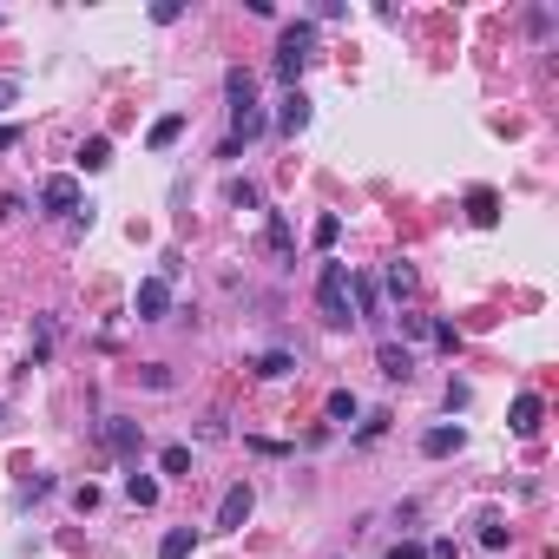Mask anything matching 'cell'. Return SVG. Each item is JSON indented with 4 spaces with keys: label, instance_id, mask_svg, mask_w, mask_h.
I'll list each match as a JSON object with an SVG mask.
<instances>
[{
    "label": "cell",
    "instance_id": "obj_36",
    "mask_svg": "<svg viewBox=\"0 0 559 559\" xmlns=\"http://www.w3.org/2000/svg\"><path fill=\"white\" fill-rule=\"evenodd\" d=\"M14 99H20V79H14V73H0V112H7Z\"/></svg>",
    "mask_w": 559,
    "mask_h": 559
},
{
    "label": "cell",
    "instance_id": "obj_31",
    "mask_svg": "<svg viewBox=\"0 0 559 559\" xmlns=\"http://www.w3.org/2000/svg\"><path fill=\"white\" fill-rule=\"evenodd\" d=\"M382 434H388V414H369V422L355 428V441H382Z\"/></svg>",
    "mask_w": 559,
    "mask_h": 559
},
{
    "label": "cell",
    "instance_id": "obj_27",
    "mask_svg": "<svg viewBox=\"0 0 559 559\" xmlns=\"http://www.w3.org/2000/svg\"><path fill=\"white\" fill-rule=\"evenodd\" d=\"M138 382H145V388H158V395H165V388H172L178 375H172V362H145V369H138Z\"/></svg>",
    "mask_w": 559,
    "mask_h": 559
},
{
    "label": "cell",
    "instance_id": "obj_9",
    "mask_svg": "<svg viewBox=\"0 0 559 559\" xmlns=\"http://www.w3.org/2000/svg\"><path fill=\"white\" fill-rule=\"evenodd\" d=\"M264 244H270V257H276V264H290V257H296V231H290V217H284V211H264Z\"/></svg>",
    "mask_w": 559,
    "mask_h": 559
},
{
    "label": "cell",
    "instance_id": "obj_14",
    "mask_svg": "<svg viewBox=\"0 0 559 559\" xmlns=\"http://www.w3.org/2000/svg\"><path fill=\"white\" fill-rule=\"evenodd\" d=\"M382 290H388V303H408V296H414V264H408V257L382 264Z\"/></svg>",
    "mask_w": 559,
    "mask_h": 559
},
{
    "label": "cell",
    "instance_id": "obj_23",
    "mask_svg": "<svg viewBox=\"0 0 559 559\" xmlns=\"http://www.w3.org/2000/svg\"><path fill=\"white\" fill-rule=\"evenodd\" d=\"M474 526H481V546H487V553H500V546H507V540H514V534H507V520H500L494 507H487L481 520H474Z\"/></svg>",
    "mask_w": 559,
    "mask_h": 559
},
{
    "label": "cell",
    "instance_id": "obj_37",
    "mask_svg": "<svg viewBox=\"0 0 559 559\" xmlns=\"http://www.w3.org/2000/svg\"><path fill=\"white\" fill-rule=\"evenodd\" d=\"M428 559H461V546L454 540H428Z\"/></svg>",
    "mask_w": 559,
    "mask_h": 559
},
{
    "label": "cell",
    "instance_id": "obj_12",
    "mask_svg": "<svg viewBox=\"0 0 559 559\" xmlns=\"http://www.w3.org/2000/svg\"><path fill=\"white\" fill-rule=\"evenodd\" d=\"M224 99H231V112L257 105V73H250V66H231V73H224Z\"/></svg>",
    "mask_w": 559,
    "mask_h": 559
},
{
    "label": "cell",
    "instance_id": "obj_15",
    "mask_svg": "<svg viewBox=\"0 0 559 559\" xmlns=\"http://www.w3.org/2000/svg\"><path fill=\"white\" fill-rule=\"evenodd\" d=\"M303 125H310V99H303V93H284V105H276V132L296 138Z\"/></svg>",
    "mask_w": 559,
    "mask_h": 559
},
{
    "label": "cell",
    "instance_id": "obj_8",
    "mask_svg": "<svg viewBox=\"0 0 559 559\" xmlns=\"http://www.w3.org/2000/svg\"><path fill=\"white\" fill-rule=\"evenodd\" d=\"M461 447H467V428H461V422H441V428L422 434V454H428V461H447V454H461Z\"/></svg>",
    "mask_w": 559,
    "mask_h": 559
},
{
    "label": "cell",
    "instance_id": "obj_29",
    "mask_svg": "<svg viewBox=\"0 0 559 559\" xmlns=\"http://www.w3.org/2000/svg\"><path fill=\"white\" fill-rule=\"evenodd\" d=\"M250 454H270V461H284V454H290V441H270V434H250Z\"/></svg>",
    "mask_w": 559,
    "mask_h": 559
},
{
    "label": "cell",
    "instance_id": "obj_21",
    "mask_svg": "<svg viewBox=\"0 0 559 559\" xmlns=\"http://www.w3.org/2000/svg\"><path fill=\"white\" fill-rule=\"evenodd\" d=\"M191 546H198V526H172L158 540V559H191Z\"/></svg>",
    "mask_w": 559,
    "mask_h": 559
},
{
    "label": "cell",
    "instance_id": "obj_25",
    "mask_svg": "<svg viewBox=\"0 0 559 559\" xmlns=\"http://www.w3.org/2000/svg\"><path fill=\"white\" fill-rule=\"evenodd\" d=\"M335 237H343V217H335V211H323V217H316V231H310V244L329 257V250H335Z\"/></svg>",
    "mask_w": 559,
    "mask_h": 559
},
{
    "label": "cell",
    "instance_id": "obj_16",
    "mask_svg": "<svg viewBox=\"0 0 559 559\" xmlns=\"http://www.w3.org/2000/svg\"><path fill=\"white\" fill-rule=\"evenodd\" d=\"M264 132H270L264 105H244V112H231V138H237V145H250V138H264Z\"/></svg>",
    "mask_w": 559,
    "mask_h": 559
},
{
    "label": "cell",
    "instance_id": "obj_35",
    "mask_svg": "<svg viewBox=\"0 0 559 559\" xmlns=\"http://www.w3.org/2000/svg\"><path fill=\"white\" fill-rule=\"evenodd\" d=\"M428 323H434V316H414V310H402V335H428Z\"/></svg>",
    "mask_w": 559,
    "mask_h": 559
},
{
    "label": "cell",
    "instance_id": "obj_22",
    "mask_svg": "<svg viewBox=\"0 0 559 559\" xmlns=\"http://www.w3.org/2000/svg\"><path fill=\"white\" fill-rule=\"evenodd\" d=\"M323 408H329V428H349V422H355V414H362V402L349 395V388H335V395H329Z\"/></svg>",
    "mask_w": 559,
    "mask_h": 559
},
{
    "label": "cell",
    "instance_id": "obj_20",
    "mask_svg": "<svg viewBox=\"0 0 559 559\" xmlns=\"http://www.w3.org/2000/svg\"><path fill=\"white\" fill-rule=\"evenodd\" d=\"M284 375H296V355L290 349H264L257 355V382H284Z\"/></svg>",
    "mask_w": 559,
    "mask_h": 559
},
{
    "label": "cell",
    "instance_id": "obj_30",
    "mask_svg": "<svg viewBox=\"0 0 559 559\" xmlns=\"http://www.w3.org/2000/svg\"><path fill=\"white\" fill-rule=\"evenodd\" d=\"M40 494H53V474H34V481H26V487H20V507H34V500H40Z\"/></svg>",
    "mask_w": 559,
    "mask_h": 559
},
{
    "label": "cell",
    "instance_id": "obj_19",
    "mask_svg": "<svg viewBox=\"0 0 559 559\" xmlns=\"http://www.w3.org/2000/svg\"><path fill=\"white\" fill-rule=\"evenodd\" d=\"M158 474H172V481H191V441L158 447Z\"/></svg>",
    "mask_w": 559,
    "mask_h": 559
},
{
    "label": "cell",
    "instance_id": "obj_2",
    "mask_svg": "<svg viewBox=\"0 0 559 559\" xmlns=\"http://www.w3.org/2000/svg\"><path fill=\"white\" fill-rule=\"evenodd\" d=\"M310 53H316V26H310V20H290L284 34H276V60H270V73L296 93V79H303V66H310Z\"/></svg>",
    "mask_w": 559,
    "mask_h": 559
},
{
    "label": "cell",
    "instance_id": "obj_6",
    "mask_svg": "<svg viewBox=\"0 0 559 559\" xmlns=\"http://www.w3.org/2000/svg\"><path fill=\"white\" fill-rule=\"evenodd\" d=\"M40 211H46V217H73V211H79V178H73V172H53V178L40 185Z\"/></svg>",
    "mask_w": 559,
    "mask_h": 559
},
{
    "label": "cell",
    "instance_id": "obj_13",
    "mask_svg": "<svg viewBox=\"0 0 559 559\" xmlns=\"http://www.w3.org/2000/svg\"><path fill=\"white\" fill-rule=\"evenodd\" d=\"M375 369H382V382H408V375H414V355H408L402 343H382V349H375Z\"/></svg>",
    "mask_w": 559,
    "mask_h": 559
},
{
    "label": "cell",
    "instance_id": "obj_28",
    "mask_svg": "<svg viewBox=\"0 0 559 559\" xmlns=\"http://www.w3.org/2000/svg\"><path fill=\"white\" fill-rule=\"evenodd\" d=\"M428 335H434V349H447V355L461 349V329H454V323H428Z\"/></svg>",
    "mask_w": 559,
    "mask_h": 559
},
{
    "label": "cell",
    "instance_id": "obj_26",
    "mask_svg": "<svg viewBox=\"0 0 559 559\" xmlns=\"http://www.w3.org/2000/svg\"><path fill=\"white\" fill-rule=\"evenodd\" d=\"M231 205L237 211H264V191L250 185V178H231Z\"/></svg>",
    "mask_w": 559,
    "mask_h": 559
},
{
    "label": "cell",
    "instance_id": "obj_7",
    "mask_svg": "<svg viewBox=\"0 0 559 559\" xmlns=\"http://www.w3.org/2000/svg\"><path fill=\"white\" fill-rule=\"evenodd\" d=\"M349 303H355V323H388V303H382V290H375V276L349 270Z\"/></svg>",
    "mask_w": 559,
    "mask_h": 559
},
{
    "label": "cell",
    "instance_id": "obj_10",
    "mask_svg": "<svg viewBox=\"0 0 559 559\" xmlns=\"http://www.w3.org/2000/svg\"><path fill=\"white\" fill-rule=\"evenodd\" d=\"M467 224H474V231H494V224H500V191L494 185H474L467 191Z\"/></svg>",
    "mask_w": 559,
    "mask_h": 559
},
{
    "label": "cell",
    "instance_id": "obj_5",
    "mask_svg": "<svg viewBox=\"0 0 559 559\" xmlns=\"http://www.w3.org/2000/svg\"><path fill=\"white\" fill-rule=\"evenodd\" d=\"M99 441H105L119 461H138V447H145V428L125 422V414H105V422H99Z\"/></svg>",
    "mask_w": 559,
    "mask_h": 559
},
{
    "label": "cell",
    "instance_id": "obj_11",
    "mask_svg": "<svg viewBox=\"0 0 559 559\" xmlns=\"http://www.w3.org/2000/svg\"><path fill=\"white\" fill-rule=\"evenodd\" d=\"M540 422H546V402H540V395H514V414H507V428H514L520 441H534V434H540Z\"/></svg>",
    "mask_w": 559,
    "mask_h": 559
},
{
    "label": "cell",
    "instance_id": "obj_24",
    "mask_svg": "<svg viewBox=\"0 0 559 559\" xmlns=\"http://www.w3.org/2000/svg\"><path fill=\"white\" fill-rule=\"evenodd\" d=\"M112 165V138H86V145H79V172H105Z\"/></svg>",
    "mask_w": 559,
    "mask_h": 559
},
{
    "label": "cell",
    "instance_id": "obj_18",
    "mask_svg": "<svg viewBox=\"0 0 559 559\" xmlns=\"http://www.w3.org/2000/svg\"><path fill=\"white\" fill-rule=\"evenodd\" d=\"M178 138H185V112H165V119L145 132V145H152V152H172Z\"/></svg>",
    "mask_w": 559,
    "mask_h": 559
},
{
    "label": "cell",
    "instance_id": "obj_33",
    "mask_svg": "<svg viewBox=\"0 0 559 559\" xmlns=\"http://www.w3.org/2000/svg\"><path fill=\"white\" fill-rule=\"evenodd\" d=\"M178 14H185V0H158V7H152V20H158V26H172Z\"/></svg>",
    "mask_w": 559,
    "mask_h": 559
},
{
    "label": "cell",
    "instance_id": "obj_3",
    "mask_svg": "<svg viewBox=\"0 0 559 559\" xmlns=\"http://www.w3.org/2000/svg\"><path fill=\"white\" fill-rule=\"evenodd\" d=\"M132 316L138 323H165V316H172V270H158V276H145V284L132 290Z\"/></svg>",
    "mask_w": 559,
    "mask_h": 559
},
{
    "label": "cell",
    "instance_id": "obj_32",
    "mask_svg": "<svg viewBox=\"0 0 559 559\" xmlns=\"http://www.w3.org/2000/svg\"><path fill=\"white\" fill-rule=\"evenodd\" d=\"M388 559H428V546L422 540H395V546H388Z\"/></svg>",
    "mask_w": 559,
    "mask_h": 559
},
{
    "label": "cell",
    "instance_id": "obj_34",
    "mask_svg": "<svg viewBox=\"0 0 559 559\" xmlns=\"http://www.w3.org/2000/svg\"><path fill=\"white\" fill-rule=\"evenodd\" d=\"M73 507H79V514H93V507H99V487H93V481H86V487H73Z\"/></svg>",
    "mask_w": 559,
    "mask_h": 559
},
{
    "label": "cell",
    "instance_id": "obj_4",
    "mask_svg": "<svg viewBox=\"0 0 559 559\" xmlns=\"http://www.w3.org/2000/svg\"><path fill=\"white\" fill-rule=\"evenodd\" d=\"M250 507H257V494H250V481H231V487H224V500H217V534H237V526L250 520Z\"/></svg>",
    "mask_w": 559,
    "mask_h": 559
},
{
    "label": "cell",
    "instance_id": "obj_17",
    "mask_svg": "<svg viewBox=\"0 0 559 559\" xmlns=\"http://www.w3.org/2000/svg\"><path fill=\"white\" fill-rule=\"evenodd\" d=\"M125 500H132V507H158V474L132 467V474H125Z\"/></svg>",
    "mask_w": 559,
    "mask_h": 559
},
{
    "label": "cell",
    "instance_id": "obj_39",
    "mask_svg": "<svg viewBox=\"0 0 559 559\" xmlns=\"http://www.w3.org/2000/svg\"><path fill=\"white\" fill-rule=\"evenodd\" d=\"M0 414H7V408H0Z\"/></svg>",
    "mask_w": 559,
    "mask_h": 559
},
{
    "label": "cell",
    "instance_id": "obj_1",
    "mask_svg": "<svg viewBox=\"0 0 559 559\" xmlns=\"http://www.w3.org/2000/svg\"><path fill=\"white\" fill-rule=\"evenodd\" d=\"M316 310H323L329 329H349V323H355V303H349V264L323 257V270H316Z\"/></svg>",
    "mask_w": 559,
    "mask_h": 559
},
{
    "label": "cell",
    "instance_id": "obj_38",
    "mask_svg": "<svg viewBox=\"0 0 559 559\" xmlns=\"http://www.w3.org/2000/svg\"><path fill=\"white\" fill-rule=\"evenodd\" d=\"M20 145V125H0V152H14Z\"/></svg>",
    "mask_w": 559,
    "mask_h": 559
}]
</instances>
